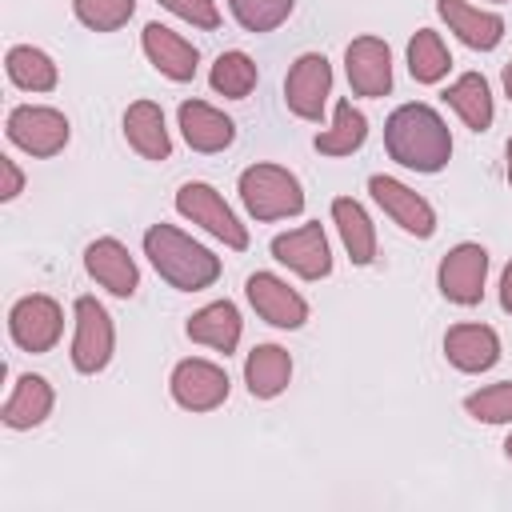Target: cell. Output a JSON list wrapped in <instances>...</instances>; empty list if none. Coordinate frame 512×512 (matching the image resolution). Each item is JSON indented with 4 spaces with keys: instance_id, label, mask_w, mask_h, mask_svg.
Instances as JSON below:
<instances>
[{
    "instance_id": "1",
    "label": "cell",
    "mask_w": 512,
    "mask_h": 512,
    "mask_svg": "<svg viewBox=\"0 0 512 512\" xmlns=\"http://www.w3.org/2000/svg\"><path fill=\"white\" fill-rule=\"evenodd\" d=\"M384 148L400 168L436 176L452 160V128L432 104H400L384 120Z\"/></svg>"
},
{
    "instance_id": "2",
    "label": "cell",
    "mask_w": 512,
    "mask_h": 512,
    "mask_svg": "<svg viewBox=\"0 0 512 512\" xmlns=\"http://www.w3.org/2000/svg\"><path fill=\"white\" fill-rule=\"evenodd\" d=\"M144 256L156 268V276L176 292H204L220 280V256L164 220L144 232Z\"/></svg>"
},
{
    "instance_id": "3",
    "label": "cell",
    "mask_w": 512,
    "mask_h": 512,
    "mask_svg": "<svg viewBox=\"0 0 512 512\" xmlns=\"http://www.w3.org/2000/svg\"><path fill=\"white\" fill-rule=\"evenodd\" d=\"M236 192H240L244 212L260 224L288 220V216L304 212V184L284 164H248L236 180Z\"/></svg>"
},
{
    "instance_id": "4",
    "label": "cell",
    "mask_w": 512,
    "mask_h": 512,
    "mask_svg": "<svg viewBox=\"0 0 512 512\" xmlns=\"http://www.w3.org/2000/svg\"><path fill=\"white\" fill-rule=\"evenodd\" d=\"M176 212H180L188 224L204 228V232H208L212 240H220L224 248H236V252L248 248V228L240 224V216L228 208V200H224L212 184H204V180H184V184L176 188Z\"/></svg>"
},
{
    "instance_id": "5",
    "label": "cell",
    "mask_w": 512,
    "mask_h": 512,
    "mask_svg": "<svg viewBox=\"0 0 512 512\" xmlns=\"http://www.w3.org/2000/svg\"><path fill=\"white\" fill-rule=\"evenodd\" d=\"M72 368L80 376H96L112 364L116 352V324L108 316V308L96 296H76L72 304Z\"/></svg>"
},
{
    "instance_id": "6",
    "label": "cell",
    "mask_w": 512,
    "mask_h": 512,
    "mask_svg": "<svg viewBox=\"0 0 512 512\" xmlns=\"http://www.w3.org/2000/svg\"><path fill=\"white\" fill-rule=\"evenodd\" d=\"M4 132H8V140H12L20 152H28V156H36V160H48V156L64 152L68 140H72L68 116H64L60 108H52V104H16V108L8 112Z\"/></svg>"
},
{
    "instance_id": "7",
    "label": "cell",
    "mask_w": 512,
    "mask_h": 512,
    "mask_svg": "<svg viewBox=\"0 0 512 512\" xmlns=\"http://www.w3.org/2000/svg\"><path fill=\"white\" fill-rule=\"evenodd\" d=\"M8 336L20 352H32V356L52 352L56 340L64 336V308L44 292L20 296L8 308Z\"/></svg>"
},
{
    "instance_id": "8",
    "label": "cell",
    "mask_w": 512,
    "mask_h": 512,
    "mask_svg": "<svg viewBox=\"0 0 512 512\" xmlns=\"http://www.w3.org/2000/svg\"><path fill=\"white\" fill-rule=\"evenodd\" d=\"M484 284H488V248L484 244H456L440 256V268H436V288L448 304H460V308H472L484 300Z\"/></svg>"
},
{
    "instance_id": "9",
    "label": "cell",
    "mask_w": 512,
    "mask_h": 512,
    "mask_svg": "<svg viewBox=\"0 0 512 512\" xmlns=\"http://www.w3.org/2000/svg\"><path fill=\"white\" fill-rule=\"evenodd\" d=\"M168 392L184 412H212L228 400L232 384H228V372L216 360L184 356V360H176V368L168 376Z\"/></svg>"
},
{
    "instance_id": "10",
    "label": "cell",
    "mask_w": 512,
    "mask_h": 512,
    "mask_svg": "<svg viewBox=\"0 0 512 512\" xmlns=\"http://www.w3.org/2000/svg\"><path fill=\"white\" fill-rule=\"evenodd\" d=\"M244 296H248L252 312L280 332H296L308 324V300L276 272H252L244 280Z\"/></svg>"
},
{
    "instance_id": "11",
    "label": "cell",
    "mask_w": 512,
    "mask_h": 512,
    "mask_svg": "<svg viewBox=\"0 0 512 512\" xmlns=\"http://www.w3.org/2000/svg\"><path fill=\"white\" fill-rule=\"evenodd\" d=\"M332 96V64L324 52H300L284 76V104L300 120H320Z\"/></svg>"
},
{
    "instance_id": "12",
    "label": "cell",
    "mask_w": 512,
    "mask_h": 512,
    "mask_svg": "<svg viewBox=\"0 0 512 512\" xmlns=\"http://www.w3.org/2000/svg\"><path fill=\"white\" fill-rule=\"evenodd\" d=\"M368 192H372V200L380 204V212H384L400 232H408V236H416V240H428V236L436 232V208H432L416 188H408L404 180L376 172V176H368Z\"/></svg>"
},
{
    "instance_id": "13",
    "label": "cell",
    "mask_w": 512,
    "mask_h": 512,
    "mask_svg": "<svg viewBox=\"0 0 512 512\" xmlns=\"http://www.w3.org/2000/svg\"><path fill=\"white\" fill-rule=\"evenodd\" d=\"M272 260L296 272L300 280H324L332 272V244L320 224H300L272 236Z\"/></svg>"
},
{
    "instance_id": "14",
    "label": "cell",
    "mask_w": 512,
    "mask_h": 512,
    "mask_svg": "<svg viewBox=\"0 0 512 512\" xmlns=\"http://www.w3.org/2000/svg\"><path fill=\"white\" fill-rule=\"evenodd\" d=\"M344 76L356 96L380 100L392 92V48L380 36H356L344 48Z\"/></svg>"
},
{
    "instance_id": "15",
    "label": "cell",
    "mask_w": 512,
    "mask_h": 512,
    "mask_svg": "<svg viewBox=\"0 0 512 512\" xmlns=\"http://www.w3.org/2000/svg\"><path fill=\"white\" fill-rule=\"evenodd\" d=\"M84 272H88L104 292H112V296H120V300L136 296V288H140V268H136L128 244L116 240V236H96V240L84 248Z\"/></svg>"
},
{
    "instance_id": "16",
    "label": "cell",
    "mask_w": 512,
    "mask_h": 512,
    "mask_svg": "<svg viewBox=\"0 0 512 512\" xmlns=\"http://www.w3.org/2000/svg\"><path fill=\"white\" fill-rule=\"evenodd\" d=\"M140 48H144L148 64H152L164 80H172V84H188V80L196 76V64H200L196 44L184 40L180 32H172V28L160 24V20H148V24H144V32H140Z\"/></svg>"
},
{
    "instance_id": "17",
    "label": "cell",
    "mask_w": 512,
    "mask_h": 512,
    "mask_svg": "<svg viewBox=\"0 0 512 512\" xmlns=\"http://www.w3.org/2000/svg\"><path fill=\"white\" fill-rule=\"evenodd\" d=\"M176 124H180V136L188 140L192 152H224L232 140H236V124L232 116H224L216 104L208 100H180L176 108Z\"/></svg>"
},
{
    "instance_id": "18",
    "label": "cell",
    "mask_w": 512,
    "mask_h": 512,
    "mask_svg": "<svg viewBox=\"0 0 512 512\" xmlns=\"http://www.w3.org/2000/svg\"><path fill=\"white\" fill-rule=\"evenodd\" d=\"M444 360L456 372H468V376L496 368V360H500V336H496V328L472 324V320L452 324L444 332Z\"/></svg>"
},
{
    "instance_id": "19",
    "label": "cell",
    "mask_w": 512,
    "mask_h": 512,
    "mask_svg": "<svg viewBox=\"0 0 512 512\" xmlns=\"http://www.w3.org/2000/svg\"><path fill=\"white\" fill-rule=\"evenodd\" d=\"M436 12L440 20L448 24V32L468 44L472 52H492L500 40H504V20L500 12H488V8H476L468 0H436Z\"/></svg>"
},
{
    "instance_id": "20",
    "label": "cell",
    "mask_w": 512,
    "mask_h": 512,
    "mask_svg": "<svg viewBox=\"0 0 512 512\" xmlns=\"http://www.w3.org/2000/svg\"><path fill=\"white\" fill-rule=\"evenodd\" d=\"M52 408H56L52 384L40 372H24V376H16V384H12V392L0 408V420L12 432H28V428H40L52 416Z\"/></svg>"
},
{
    "instance_id": "21",
    "label": "cell",
    "mask_w": 512,
    "mask_h": 512,
    "mask_svg": "<svg viewBox=\"0 0 512 512\" xmlns=\"http://www.w3.org/2000/svg\"><path fill=\"white\" fill-rule=\"evenodd\" d=\"M184 332H188L192 344H204V348L228 356V352H236V344H240V336H244V320H240V308L224 296V300H212V304L196 308V312L188 316Z\"/></svg>"
},
{
    "instance_id": "22",
    "label": "cell",
    "mask_w": 512,
    "mask_h": 512,
    "mask_svg": "<svg viewBox=\"0 0 512 512\" xmlns=\"http://www.w3.org/2000/svg\"><path fill=\"white\" fill-rule=\"evenodd\" d=\"M124 140L136 156L144 160H168L172 156V136L164 124V108L156 100H132L124 108Z\"/></svg>"
},
{
    "instance_id": "23",
    "label": "cell",
    "mask_w": 512,
    "mask_h": 512,
    "mask_svg": "<svg viewBox=\"0 0 512 512\" xmlns=\"http://www.w3.org/2000/svg\"><path fill=\"white\" fill-rule=\"evenodd\" d=\"M244 384L252 400H276L292 384V356L280 344H256L244 356Z\"/></svg>"
},
{
    "instance_id": "24",
    "label": "cell",
    "mask_w": 512,
    "mask_h": 512,
    "mask_svg": "<svg viewBox=\"0 0 512 512\" xmlns=\"http://www.w3.org/2000/svg\"><path fill=\"white\" fill-rule=\"evenodd\" d=\"M444 104L460 116L464 128L472 132H488L496 120V104H492V88L484 80V72H460L448 88H444Z\"/></svg>"
},
{
    "instance_id": "25",
    "label": "cell",
    "mask_w": 512,
    "mask_h": 512,
    "mask_svg": "<svg viewBox=\"0 0 512 512\" xmlns=\"http://www.w3.org/2000/svg\"><path fill=\"white\" fill-rule=\"evenodd\" d=\"M332 224L340 232L344 252L352 256V264L368 268L376 260V224H372L368 208L360 200H352V196H336L332 200Z\"/></svg>"
},
{
    "instance_id": "26",
    "label": "cell",
    "mask_w": 512,
    "mask_h": 512,
    "mask_svg": "<svg viewBox=\"0 0 512 512\" xmlns=\"http://www.w3.org/2000/svg\"><path fill=\"white\" fill-rule=\"evenodd\" d=\"M364 140H368V116L352 100H336L332 124L320 128L312 144H316L320 156H352V152L364 148Z\"/></svg>"
},
{
    "instance_id": "27",
    "label": "cell",
    "mask_w": 512,
    "mask_h": 512,
    "mask_svg": "<svg viewBox=\"0 0 512 512\" xmlns=\"http://www.w3.org/2000/svg\"><path fill=\"white\" fill-rule=\"evenodd\" d=\"M4 72L24 92H52L60 84L56 60L44 48H36V44H12L8 56H4Z\"/></svg>"
},
{
    "instance_id": "28",
    "label": "cell",
    "mask_w": 512,
    "mask_h": 512,
    "mask_svg": "<svg viewBox=\"0 0 512 512\" xmlns=\"http://www.w3.org/2000/svg\"><path fill=\"white\" fill-rule=\"evenodd\" d=\"M452 68V52L440 40L436 28H416V36L408 40V72L416 84H440Z\"/></svg>"
},
{
    "instance_id": "29",
    "label": "cell",
    "mask_w": 512,
    "mask_h": 512,
    "mask_svg": "<svg viewBox=\"0 0 512 512\" xmlns=\"http://www.w3.org/2000/svg\"><path fill=\"white\" fill-rule=\"evenodd\" d=\"M256 80H260L256 60H252L248 52H240V48L220 52L216 64H212V72H208L212 92H216V96H228V100H244V96L256 88Z\"/></svg>"
},
{
    "instance_id": "30",
    "label": "cell",
    "mask_w": 512,
    "mask_h": 512,
    "mask_svg": "<svg viewBox=\"0 0 512 512\" xmlns=\"http://www.w3.org/2000/svg\"><path fill=\"white\" fill-rule=\"evenodd\" d=\"M464 412L476 424H512V380L484 384L464 396Z\"/></svg>"
},
{
    "instance_id": "31",
    "label": "cell",
    "mask_w": 512,
    "mask_h": 512,
    "mask_svg": "<svg viewBox=\"0 0 512 512\" xmlns=\"http://www.w3.org/2000/svg\"><path fill=\"white\" fill-rule=\"evenodd\" d=\"M296 0H228V12L232 20L244 28V32H272L280 28L288 16H292Z\"/></svg>"
},
{
    "instance_id": "32",
    "label": "cell",
    "mask_w": 512,
    "mask_h": 512,
    "mask_svg": "<svg viewBox=\"0 0 512 512\" xmlns=\"http://www.w3.org/2000/svg\"><path fill=\"white\" fill-rule=\"evenodd\" d=\"M136 0H72V16L88 32H116L132 20Z\"/></svg>"
},
{
    "instance_id": "33",
    "label": "cell",
    "mask_w": 512,
    "mask_h": 512,
    "mask_svg": "<svg viewBox=\"0 0 512 512\" xmlns=\"http://www.w3.org/2000/svg\"><path fill=\"white\" fill-rule=\"evenodd\" d=\"M156 4L168 8L172 16H180V20L192 24V28H204V32L220 28V8H216V0H156Z\"/></svg>"
},
{
    "instance_id": "34",
    "label": "cell",
    "mask_w": 512,
    "mask_h": 512,
    "mask_svg": "<svg viewBox=\"0 0 512 512\" xmlns=\"http://www.w3.org/2000/svg\"><path fill=\"white\" fill-rule=\"evenodd\" d=\"M0 176H4V184H0V200L8 204V200H16V196L24 192V172H20V164H16L12 156H0Z\"/></svg>"
},
{
    "instance_id": "35",
    "label": "cell",
    "mask_w": 512,
    "mask_h": 512,
    "mask_svg": "<svg viewBox=\"0 0 512 512\" xmlns=\"http://www.w3.org/2000/svg\"><path fill=\"white\" fill-rule=\"evenodd\" d=\"M500 308L512 316V260H508L504 272H500Z\"/></svg>"
},
{
    "instance_id": "36",
    "label": "cell",
    "mask_w": 512,
    "mask_h": 512,
    "mask_svg": "<svg viewBox=\"0 0 512 512\" xmlns=\"http://www.w3.org/2000/svg\"><path fill=\"white\" fill-rule=\"evenodd\" d=\"M500 84H504V96L512 100V60L504 64V72H500Z\"/></svg>"
},
{
    "instance_id": "37",
    "label": "cell",
    "mask_w": 512,
    "mask_h": 512,
    "mask_svg": "<svg viewBox=\"0 0 512 512\" xmlns=\"http://www.w3.org/2000/svg\"><path fill=\"white\" fill-rule=\"evenodd\" d=\"M504 160H508L504 172H508V184H512V136H508V144H504Z\"/></svg>"
},
{
    "instance_id": "38",
    "label": "cell",
    "mask_w": 512,
    "mask_h": 512,
    "mask_svg": "<svg viewBox=\"0 0 512 512\" xmlns=\"http://www.w3.org/2000/svg\"><path fill=\"white\" fill-rule=\"evenodd\" d=\"M504 456L512 460V432H508V440H504Z\"/></svg>"
},
{
    "instance_id": "39",
    "label": "cell",
    "mask_w": 512,
    "mask_h": 512,
    "mask_svg": "<svg viewBox=\"0 0 512 512\" xmlns=\"http://www.w3.org/2000/svg\"><path fill=\"white\" fill-rule=\"evenodd\" d=\"M496 4H504V0H496Z\"/></svg>"
}]
</instances>
